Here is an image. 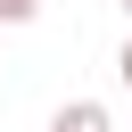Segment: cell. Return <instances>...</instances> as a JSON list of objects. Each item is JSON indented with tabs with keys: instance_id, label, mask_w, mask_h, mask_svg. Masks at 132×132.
Returning a JSON list of instances; mask_svg holds the SVG:
<instances>
[{
	"instance_id": "4",
	"label": "cell",
	"mask_w": 132,
	"mask_h": 132,
	"mask_svg": "<svg viewBox=\"0 0 132 132\" xmlns=\"http://www.w3.org/2000/svg\"><path fill=\"white\" fill-rule=\"evenodd\" d=\"M124 8H132V0H124Z\"/></svg>"
},
{
	"instance_id": "3",
	"label": "cell",
	"mask_w": 132,
	"mask_h": 132,
	"mask_svg": "<svg viewBox=\"0 0 132 132\" xmlns=\"http://www.w3.org/2000/svg\"><path fill=\"white\" fill-rule=\"evenodd\" d=\"M116 66H124V82H132V41H124V58H116Z\"/></svg>"
},
{
	"instance_id": "2",
	"label": "cell",
	"mask_w": 132,
	"mask_h": 132,
	"mask_svg": "<svg viewBox=\"0 0 132 132\" xmlns=\"http://www.w3.org/2000/svg\"><path fill=\"white\" fill-rule=\"evenodd\" d=\"M33 8L41 0H0V25H33Z\"/></svg>"
},
{
	"instance_id": "1",
	"label": "cell",
	"mask_w": 132,
	"mask_h": 132,
	"mask_svg": "<svg viewBox=\"0 0 132 132\" xmlns=\"http://www.w3.org/2000/svg\"><path fill=\"white\" fill-rule=\"evenodd\" d=\"M50 132H116V116H107L99 99H74V107H58V116H50Z\"/></svg>"
}]
</instances>
